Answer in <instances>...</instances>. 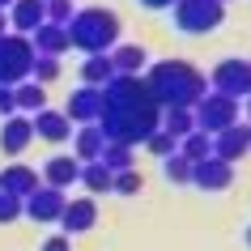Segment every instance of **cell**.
Here are the masks:
<instances>
[{
    "instance_id": "cell-13",
    "label": "cell",
    "mask_w": 251,
    "mask_h": 251,
    "mask_svg": "<svg viewBox=\"0 0 251 251\" xmlns=\"http://www.w3.org/2000/svg\"><path fill=\"white\" fill-rule=\"evenodd\" d=\"M30 124H34V136L51 141V145H64L68 136H73V119H68L64 111H51V106L34 111V115H30Z\"/></svg>"
},
{
    "instance_id": "cell-40",
    "label": "cell",
    "mask_w": 251,
    "mask_h": 251,
    "mask_svg": "<svg viewBox=\"0 0 251 251\" xmlns=\"http://www.w3.org/2000/svg\"><path fill=\"white\" fill-rule=\"evenodd\" d=\"M222 4H230V0H222Z\"/></svg>"
},
{
    "instance_id": "cell-6",
    "label": "cell",
    "mask_w": 251,
    "mask_h": 251,
    "mask_svg": "<svg viewBox=\"0 0 251 251\" xmlns=\"http://www.w3.org/2000/svg\"><path fill=\"white\" fill-rule=\"evenodd\" d=\"M226 4L222 0H175V26L183 34H209L222 26Z\"/></svg>"
},
{
    "instance_id": "cell-17",
    "label": "cell",
    "mask_w": 251,
    "mask_h": 251,
    "mask_svg": "<svg viewBox=\"0 0 251 251\" xmlns=\"http://www.w3.org/2000/svg\"><path fill=\"white\" fill-rule=\"evenodd\" d=\"M30 47H34V55H55V60L64 51H73V47H68V30L51 26V22H43V26L30 34Z\"/></svg>"
},
{
    "instance_id": "cell-12",
    "label": "cell",
    "mask_w": 251,
    "mask_h": 251,
    "mask_svg": "<svg viewBox=\"0 0 251 251\" xmlns=\"http://www.w3.org/2000/svg\"><path fill=\"white\" fill-rule=\"evenodd\" d=\"M94 222H98V204H94V196H77L68 200L64 213H60V226H64V234H85V230H94Z\"/></svg>"
},
{
    "instance_id": "cell-35",
    "label": "cell",
    "mask_w": 251,
    "mask_h": 251,
    "mask_svg": "<svg viewBox=\"0 0 251 251\" xmlns=\"http://www.w3.org/2000/svg\"><path fill=\"white\" fill-rule=\"evenodd\" d=\"M145 9H175V0H141Z\"/></svg>"
},
{
    "instance_id": "cell-31",
    "label": "cell",
    "mask_w": 251,
    "mask_h": 251,
    "mask_svg": "<svg viewBox=\"0 0 251 251\" xmlns=\"http://www.w3.org/2000/svg\"><path fill=\"white\" fill-rule=\"evenodd\" d=\"M141 183H145V179H141L136 171H119V175H111V192H119V196H136V192H141Z\"/></svg>"
},
{
    "instance_id": "cell-3",
    "label": "cell",
    "mask_w": 251,
    "mask_h": 251,
    "mask_svg": "<svg viewBox=\"0 0 251 251\" xmlns=\"http://www.w3.org/2000/svg\"><path fill=\"white\" fill-rule=\"evenodd\" d=\"M64 30H68V47H77L81 55H106L119 43V17L102 4L77 9Z\"/></svg>"
},
{
    "instance_id": "cell-20",
    "label": "cell",
    "mask_w": 251,
    "mask_h": 251,
    "mask_svg": "<svg viewBox=\"0 0 251 251\" xmlns=\"http://www.w3.org/2000/svg\"><path fill=\"white\" fill-rule=\"evenodd\" d=\"M0 187L26 200L30 192L39 187V171H34V166H26V162H13V166H4V175H0Z\"/></svg>"
},
{
    "instance_id": "cell-7",
    "label": "cell",
    "mask_w": 251,
    "mask_h": 251,
    "mask_svg": "<svg viewBox=\"0 0 251 251\" xmlns=\"http://www.w3.org/2000/svg\"><path fill=\"white\" fill-rule=\"evenodd\" d=\"M209 90H217V94H226V98H247L251 94V64L247 60H238V55H230V60H222V64H213V73L209 77Z\"/></svg>"
},
{
    "instance_id": "cell-9",
    "label": "cell",
    "mask_w": 251,
    "mask_h": 251,
    "mask_svg": "<svg viewBox=\"0 0 251 251\" xmlns=\"http://www.w3.org/2000/svg\"><path fill=\"white\" fill-rule=\"evenodd\" d=\"M251 149V124L247 119H238V124H230L226 132L213 136V158H222V162H243V153Z\"/></svg>"
},
{
    "instance_id": "cell-28",
    "label": "cell",
    "mask_w": 251,
    "mask_h": 251,
    "mask_svg": "<svg viewBox=\"0 0 251 251\" xmlns=\"http://www.w3.org/2000/svg\"><path fill=\"white\" fill-rule=\"evenodd\" d=\"M141 145H145L149 153H153V158H171L175 149H179V141H175L171 132H162V128H158V132H149L145 141H141Z\"/></svg>"
},
{
    "instance_id": "cell-24",
    "label": "cell",
    "mask_w": 251,
    "mask_h": 251,
    "mask_svg": "<svg viewBox=\"0 0 251 251\" xmlns=\"http://www.w3.org/2000/svg\"><path fill=\"white\" fill-rule=\"evenodd\" d=\"M111 77H115V68H111V55H85V64H81V81H85V85L102 90Z\"/></svg>"
},
{
    "instance_id": "cell-1",
    "label": "cell",
    "mask_w": 251,
    "mask_h": 251,
    "mask_svg": "<svg viewBox=\"0 0 251 251\" xmlns=\"http://www.w3.org/2000/svg\"><path fill=\"white\" fill-rule=\"evenodd\" d=\"M162 106L153 102L145 77H115L102 85V115H98V128H102L106 141H124V145H141L149 132H158Z\"/></svg>"
},
{
    "instance_id": "cell-29",
    "label": "cell",
    "mask_w": 251,
    "mask_h": 251,
    "mask_svg": "<svg viewBox=\"0 0 251 251\" xmlns=\"http://www.w3.org/2000/svg\"><path fill=\"white\" fill-rule=\"evenodd\" d=\"M60 77V60L55 55H34V68H30V81H39V85H47V81Z\"/></svg>"
},
{
    "instance_id": "cell-18",
    "label": "cell",
    "mask_w": 251,
    "mask_h": 251,
    "mask_svg": "<svg viewBox=\"0 0 251 251\" xmlns=\"http://www.w3.org/2000/svg\"><path fill=\"white\" fill-rule=\"evenodd\" d=\"M106 55H111V68H115V73H124V77H141V68L149 64V55H145V47H141V43H115Z\"/></svg>"
},
{
    "instance_id": "cell-5",
    "label": "cell",
    "mask_w": 251,
    "mask_h": 251,
    "mask_svg": "<svg viewBox=\"0 0 251 251\" xmlns=\"http://www.w3.org/2000/svg\"><path fill=\"white\" fill-rule=\"evenodd\" d=\"M30 68H34V47H30V39L4 30L0 34V85H22V81H30Z\"/></svg>"
},
{
    "instance_id": "cell-22",
    "label": "cell",
    "mask_w": 251,
    "mask_h": 251,
    "mask_svg": "<svg viewBox=\"0 0 251 251\" xmlns=\"http://www.w3.org/2000/svg\"><path fill=\"white\" fill-rule=\"evenodd\" d=\"M13 98H17V111H22V115H34V111L47 106V85H39V81H22V85H13Z\"/></svg>"
},
{
    "instance_id": "cell-33",
    "label": "cell",
    "mask_w": 251,
    "mask_h": 251,
    "mask_svg": "<svg viewBox=\"0 0 251 251\" xmlns=\"http://www.w3.org/2000/svg\"><path fill=\"white\" fill-rule=\"evenodd\" d=\"M0 115L9 119L17 115V98H13V85H0Z\"/></svg>"
},
{
    "instance_id": "cell-2",
    "label": "cell",
    "mask_w": 251,
    "mask_h": 251,
    "mask_svg": "<svg viewBox=\"0 0 251 251\" xmlns=\"http://www.w3.org/2000/svg\"><path fill=\"white\" fill-rule=\"evenodd\" d=\"M145 85L158 106H196L209 94L204 73L196 64H187V60H158V64H149Z\"/></svg>"
},
{
    "instance_id": "cell-14",
    "label": "cell",
    "mask_w": 251,
    "mask_h": 251,
    "mask_svg": "<svg viewBox=\"0 0 251 251\" xmlns=\"http://www.w3.org/2000/svg\"><path fill=\"white\" fill-rule=\"evenodd\" d=\"M30 141H34V124H30V115H9L4 124H0V149L4 153H22V149H30Z\"/></svg>"
},
{
    "instance_id": "cell-26",
    "label": "cell",
    "mask_w": 251,
    "mask_h": 251,
    "mask_svg": "<svg viewBox=\"0 0 251 251\" xmlns=\"http://www.w3.org/2000/svg\"><path fill=\"white\" fill-rule=\"evenodd\" d=\"M175 153H183V158L192 162V166H196V162H204V158L213 153V136L192 132V136H183V141H179V149H175Z\"/></svg>"
},
{
    "instance_id": "cell-36",
    "label": "cell",
    "mask_w": 251,
    "mask_h": 251,
    "mask_svg": "<svg viewBox=\"0 0 251 251\" xmlns=\"http://www.w3.org/2000/svg\"><path fill=\"white\" fill-rule=\"evenodd\" d=\"M4 30H9V13H4V9H0V34H4Z\"/></svg>"
},
{
    "instance_id": "cell-32",
    "label": "cell",
    "mask_w": 251,
    "mask_h": 251,
    "mask_svg": "<svg viewBox=\"0 0 251 251\" xmlns=\"http://www.w3.org/2000/svg\"><path fill=\"white\" fill-rule=\"evenodd\" d=\"M22 217V196H13V192H4L0 187V226H9Z\"/></svg>"
},
{
    "instance_id": "cell-37",
    "label": "cell",
    "mask_w": 251,
    "mask_h": 251,
    "mask_svg": "<svg viewBox=\"0 0 251 251\" xmlns=\"http://www.w3.org/2000/svg\"><path fill=\"white\" fill-rule=\"evenodd\" d=\"M243 115L251 119V94H247V98H243Z\"/></svg>"
},
{
    "instance_id": "cell-15",
    "label": "cell",
    "mask_w": 251,
    "mask_h": 251,
    "mask_svg": "<svg viewBox=\"0 0 251 251\" xmlns=\"http://www.w3.org/2000/svg\"><path fill=\"white\" fill-rule=\"evenodd\" d=\"M77 179H81V162L73 158V153H55V158H47V166H43V183L55 187V192L73 187Z\"/></svg>"
},
{
    "instance_id": "cell-23",
    "label": "cell",
    "mask_w": 251,
    "mask_h": 251,
    "mask_svg": "<svg viewBox=\"0 0 251 251\" xmlns=\"http://www.w3.org/2000/svg\"><path fill=\"white\" fill-rule=\"evenodd\" d=\"M98 162H102L111 175L132 171V162H136V145H124V141H106V149H102V158H98Z\"/></svg>"
},
{
    "instance_id": "cell-19",
    "label": "cell",
    "mask_w": 251,
    "mask_h": 251,
    "mask_svg": "<svg viewBox=\"0 0 251 251\" xmlns=\"http://www.w3.org/2000/svg\"><path fill=\"white\" fill-rule=\"evenodd\" d=\"M102 149H106L102 128H98V124H81L77 141H73V158H77L81 166H85V162H98V158H102Z\"/></svg>"
},
{
    "instance_id": "cell-10",
    "label": "cell",
    "mask_w": 251,
    "mask_h": 251,
    "mask_svg": "<svg viewBox=\"0 0 251 251\" xmlns=\"http://www.w3.org/2000/svg\"><path fill=\"white\" fill-rule=\"evenodd\" d=\"M64 115L73 124H98V115H102V90H94V85L73 90L68 102H64Z\"/></svg>"
},
{
    "instance_id": "cell-16",
    "label": "cell",
    "mask_w": 251,
    "mask_h": 251,
    "mask_svg": "<svg viewBox=\"0 0 251 251\" xmlns=\"http://www.w3.org/2000/svg\"><path fill=\"white\" fill-rule=\"evenodd\" d=\"M43 22H47V17H43V0H13V4H9V30H13V34H26L30 39Z\"/></svg>"
},
{
    "instance_id": "cell-25",
    "label": "cell",
    "mask_w": 251,
    "mask_h": 251,
    "mask_svg": "<svg viewBox=\"0 0 251 251\" xmlns=\"http://www.w3.org/2000/svg\"><path fill=\"white\" fill-rule=\"evenodd\" d=\"M77 183H85V192H90V196H102V192H111V171H106L102 162H85Z\"/></svg>"
},
{
    "instance_id": "cell-30",
    "label": "cell",
    "mask_w": 251,
    "mask_h": 251,
    "mask_svg": "<svg viewBox=\"0 0 251 251\" xmlns=\"http://www.w3.org/2000/svg\"><path fill=\"white\" fill-rule=\"evenodd\" d=\"M77 13L73 9V0H43V17L51 22V26H68V17Z\"/></svg>"
},
{
    "instance_id": "cell-8",
    "label": "cell",
    "mask_w": 251,
    "mask_h": 251,
    "mask_svg": "<svg viewBox=\"0 0 251 251\" xmlns=\"http://www.w3.org/2000/svg\"><path fill=\"white\" fill-rule=\"evenodd\" d=\"M64 204H68V196H64V192H55V187L39 183L26 200H22V213H26L30 222H60Z\"/></svg>"
},
{
    "instance_id": "cell-21",
    "label": "cell",
    "mask_w": 251,
    "mask_h": 251,
    "mask_svg": "<svg viewBox=\"0 0 251 251\" xmlns=\"http://www.w3.org/2000/svg\"><path fill=\"white\" fill-rule=\"evenodd\" d=\"M158 128H162V132H171L175 141H183V136L196 132V115H192V106H162Z\"/></svg>"
},
{
    "instance_id": "cell-4",
    "label": "cell",
    "mask_w": 251,
    "mask_h": 251,
    "mask_svg": "<svg viewBox=\"0 0 251 251\" xmlns=\"http://www.w3.org/2000/svg\"><path fill=\"white\" fill-rule=\"evenodd\" d=\"M192 115H196V132L217 136V132H226L230 124L243 119V102H238V98H226V94H217V90H209L196 106H192Z\"/></svg>"
},
{
    "instance_id": "cell-39",
    "label": "cell",
    "mask_w": 251,
    "mask_h": 251,
    "mask_svg": "<svg viewBox=\"0 0 251 251\" xmlns=\"http://www.w3.org/2000/svg\"><path fill=\"white\" fill-rule=\"evenodd\" d=\"M247 247H251V226H247Z\"/></svg>"
},
{
    "instance_id": "cell-27",
    "label": "cell",
    "mask_w": 251,
    "mask_h": 251,
    "mask_svg": "<svg viewBox=\"0 0 251 251\" xmlns=\"http://www.w3.org/2000/svg\"><path fill=\"white\" fill-rule=\"evenodd\" d=\"M162 171H166V179H171V183H192V162H187L183 153L162 158Z\"/></svg>"
},
{
    "instance_id": "cell-34",
    "label": "cell",
    "mask_w": 251,
    "mask_h": 251,
    "mask_svg": "<svg viewBox=\"0 0 251 251\" xmlns=\"http://www.w3.org/2000/svg\"><path fill=\"white\" fill-rule=\"evenodd\" d=\"M39 251H73V238H68V234H51Z\"/></svg>"
},
{
    "instance_id": "cell-38",
    "label": "cell",
    "mask_w": 251,
    "mask_h": 251,
    "mask_svg": "<svg viewBox=\"0 0 251 251\" xmlns=\"http://www.w3.org/2000/svg\"><path fill=\"white\" fill-rule=\"evenodd\" d=\"M9 4H13V0H0V9H4V13H9Z\"/></svg>"
},
{
    "instance_id": "cell-11",
    "label": "cell",
    "mask_w": 251,
    "mask_h": 251,
    "mask_svg": "<svg viewBox=\"0 0 251 251\" xmlns=\"http://www.w3.org/2000/svg\"><path fill=\"white\" fill-rule=\"evenodd\" d=\"M192 183L204 187V192H226V187L234 183V166L209 153L204 162H196V166H192Z\"/></svg>"
}]
</instances>
